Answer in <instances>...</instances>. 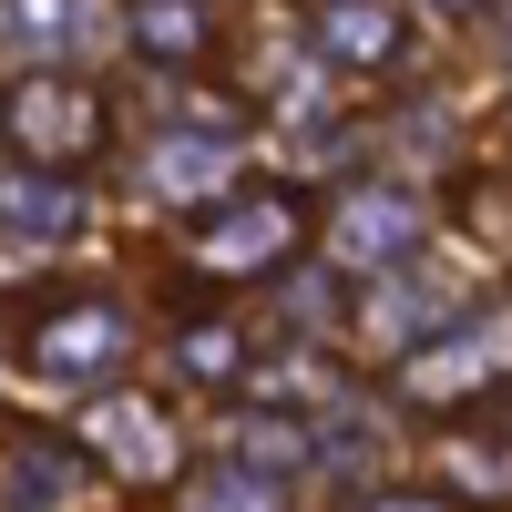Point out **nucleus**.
I'll return each instance as SVG.
<instances>
[{
  "label": "nucleus",
  "instance_id": "nucleus-8",
  "mask_svg": "<svg viewBox=\"0 0 512 512\" xmlns=\"http://www.w3.org/2000/svg\"><path fill=\"white\" fill-rule=\"evenodd\" d=\"M164 512H287V482L267 472H195L164 492Z\"/></svg>",
  "mask_w": 512,
  "mask_h": 512
},
{
  "label": "nucleus",
  "instance_id": "nucleus-2",
  "mask_svg": "<svg viewBox=\"0 0 512 512\" xmlns=\"http://www.w3.org/2000/svg\"><path fill=\"white\" fill-rule=\"evenodd\" d=\"M11 144L31 175H93V164L113 154V93L93 72H62V62H41V72H21L11 82Z\"/></svg>",
  "mask_w": 512,
  "mask_h": 512
},
{
  "label": "nucleus",
  "instance_id": "nucleus-6",
  "mask_svg": "<svg viewBox=\"0 0 512 512\" xmlns=\"http://www.w3.org/2000/svg\"><path fill=\"white\" fill-rule=\"evenodd\" d=\"M134 52L154 72H205L226 52V0H134Z\"/></svg>",
  "mask_w": 512,
  "mask_h": 512
},
{
  "label": "nucleus",
  "instance_id": "nucleus-3",
  "mask_svg": "<svg viewBox=\"0 0 512 512\" xmlns=\"http://www.w3.org/2000/svg\"><path fill=\"white\" fill-rule=\"evenodd\" d=\"M134 308H123L113 287H62V297H41V308L11 328V359L31 379H52V390H82V379H113L123 359H134Z\"/></svg>",
  "mask_w": 512,
  "mask_h": 512
},
{
  "label": "nucleus",
  "instance_id": "nucleus-12",
  "mask_svg": "<svg viewBox=\"0 0 512 512\" xmlns=\"http://www.w3.org/2000/svg\"><path fill=\"white\" fill-rule=\"evenodd\" d=\"M0 134H11V82H0Z\"/></svg>",
  "mask_w": 512,
  "mask_h": 512
},
{
  "label": "nucleus",
  "instance_id": "nucleus-9",
  "mask_svg": "<svg viewBox=\"0 0 512 512\" xmlns=\"http://www.w3.org/2000/svg\"><path fill=\"white\" fill-rule=\"evenodd\" d=\"M451 205H461V226H482L492 246H512V185H502V175H461Z\"/></svg>",
  "mask_w": 512,
  "mask_h": 512
},
{
  "label": "nucleus",
  "instance_id": "nucleus-7",
  "mask_svg": "<svg viewBox=\"0 0 512 512\" xmlns=\"http://www.w3.org/2000/svg\"><path fill=\"white\" fill-rule=\"evenodd\" d=\"M410 236H420V205L390 195V185H359L328 216V256L338 267H390V256H410Z\"/></svg>",
  "mask_w": 512,
  "mask_h": 512
},
{
  "label": "nucleus",
  "instance_id": "nucleus-5",
  "mask_svg": "<svg viewBox=\"0 0 512 512\" xmlns=\"http://www.w3.org/2000/svg\"><path fill=\"white\" fill-rule=\"evenodd\" d=\"M164 349H175V369L195 379V390H246L256 379V338H246V318L216 308V297H195V308L164 318Z\"/></svg>",
  "mask_w": 512,
  "mask_h": 512
},
{
  "label": "nucleus",
  "instance_id": "nucleus-1",
  "mask_svg": "<svg viewBox=\"0 0 512 512\" xmlns=\"http://www.w3.org/2000/svg\"><path fill=\"white\" fill-rule=\"evenodd\" d=\"M308 236H318L308 185H287V175H226L205 205L175 216L164 267H175L195 297H226V287H267L277 267H297V246H308Z\"/></svg>",
  "mask_w": 512,
  "mask_h": 512
},
{
  "label": "nucleus",
  "instance_id": "nucleus-10",
  "mask_svg": "<svg viewBox=\"0 0 512 512\" xmlns=\"http://www.w3.org/2000/svg\"><path fill=\"white\" fill-rule=\"evenodd\" d=\"M369 512H461V502H441V492H369Z\"/></svg>",
  "mask_w": 512,
  "mask_h": 512
},
{
  "label": "nucleus",
  "instance_id": "nucleus-11",
  "mask_svg": "<svg viewBox=\"0 0 512 512\" xmlns=\"http://www.w3.org/2000/svg\"><path fill=\"white\" fill-rule=\"evenodd\" d=\"M492 31H502V52H512V0H492Z\"/></svg>",
  "mask_w": 512,
  "mask_h": 512
},
{
  "label": "nucleus",
  "instance_id": "nucleus-4",
  "mask_svg": "<svg viewBox=\"0 0 512 512\" xmlns=\"http://www.w3.org/2000/svg\"><path fill=\"white\" fill-rule=\"evenodd\" d=\"M297 31H308V62L338 82H390L410 52V11L400 0H297Z\"/></svg>",
  "mask_w": 512,
  "mask_h": 512
}]
</instances>
